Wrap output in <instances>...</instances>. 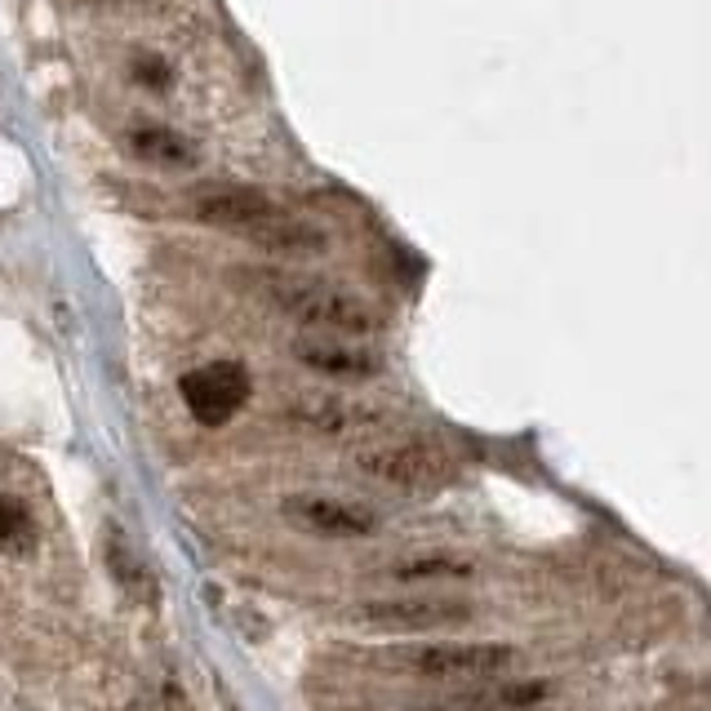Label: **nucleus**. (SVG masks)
<instances>
[{"instance_id":"f257e3e1","label":"nucleus","mask_w":711,"mask_h":711,"mask_svg":"<svg viewBox=\"0 0 711 711\" xmlns=\"http://www.w3.org/2000/svg\"><path fill=\"white\" fill-rule=\"evenodd\" d=\"M267 294L272 303L294 316L298 325H307L311 333H333V338H370L383 329L379 307H370L361 294H351L333 281H316V276H267Z\"/></svg>"},{"instance_id":"f03ea898","label":"nucleus","mask_w":711,"mask_h":711,"mask_svg":"<svg viewBox=\"0 0 711 711\" xmlns=\"http://www.w3.org/2000/svg\"><path fill=\"white\" fill-rule=\"evenodd\" d=\"M351 462L361 477L405 490V494H436L453 481V462L423 440H374V445H356Z\"/></svg>"},{"instance_id":"7ed1b4c3","label":"nucleus","mask_w":711,"mask_h":711,"mask_svg":"<svg viewBox=\"0 0 711 711\" xmlns=\"http://www.w3.org/2000/svg\"><path fill=\"white\" fill-rule=\"evenodd\" d=\"M516 658L512 645L490 641H436V645H401L387 654V663L427 676V680H485L507 671Z\"/></svg>"},{"instance_id":"20e7f679","label":"nucleus","mask_w":711,"mask_h":711,"mask_svg":"<svg viewBox=\"0 0 711 711\" xmlns=\"http://www.w3.org/2000/svg\"><path fill=\"white\" fill-rule=\"evenodd\" d=\"M183 401L192 409V418L200 427H222L241 414V405L250 401L254 383L245 374L241 361H214V365H200L192 374H183Z\"/></svg>"},{"instance_id":"39448f33","label":"nucleus","mask_w":711,"mask_h":711,"mask_svg":"<svg viewBox=\"0 0 711 711\" xmlns=\"http://www.w3.org/2000/svg\"><path fill=\"white\" fill-rule=\"evenodd\" d=\"M281 516L307 534L320 538H370L379 534V516L365 503H347L329 494H289L281 503Z\"/></svg>"},{"instance_id":"423d86ee","label":"nucleus","mask_w":711,"mask_h":711,"mask_svg":"<svg viewBox=\"0 0 711 711\" xmlns=\"http://www.w3.org/2000/svg\"><path fill=\"white\" fill-rule=\"evenodd\" d=\"M365 627L379 632H436V627H462L471 623V605L467 601H449V597H405V601H374L356 610Z\"/></svg>"},{"instance_id":"0eeeda50","label":"nucleus","mask_w":711,"mask_h":711,"mask_svg":"<svg viewBox=\"0 0 711 711\" xmlns=\"http://www.w3.org/2000/svg\"><path fill=\"white\" fill-rule=\"evenodd\" d=\"M294 356L307 370H316L325 379H342V383H365V379H374L383 370L379 351H365V347H356L347 338H333V333H298Z\"/></svg>"},{"instance_id":"6e6552de","label":"nucleus","mask_w":711,"mask_h":711,"mask_svg":"<svg viewBox=\"0 0 711 711\" xmlns=\"http://www.w3.org/2000/svg\"><path fill=\"white\" fill-rule=\"evenodd\" d=\"M192 214L205 222V227H222V231H241L250 236L254 227L272 222L281 214V205L254 187H209L192 200Z\"/></svg>"},{"instance_id":"1a4fd4ad","label":"nucleus","mask_w":711,"mask_h":711,"mask_svg":"<svg viewBox=\"0 0 711 711\" xmlns=\"http://www.w3.org/2000/svg\"><path fill=\"white\" fill-rule=\"evenodd\" d=\"M551 698V680H499L490 689H467L418 702L409 711H538Z\"/></svg>"},{"instance_id":"9d476101","label":"nucleus","mask_w":711,"mask_h":711,"mask_svg":"<svg viewBox=\"0 0 711 711\" xmlns=\"http://www.w3.org/2000/svg\"><path fill=\"white\" fill-rule=\"evenodd\" d=\"M289 418H298L316 431H329V436H365L387 423L383 409H370L361 401H342V396H298L289 405Z\"/></svg>"},{"instance_id":"9b49d317","label":"nucleus","mask_w":711,"mask_h":711,"mask_svg":"<svg viewBox=\"0 0 711 711\" xmlns=\"http://www.w3.org/2000/svg\"><path fill=\"white\" fill-rule=\"evenodd\" d=\"M125 147H130V156H139L143 165H156V169H192L196 165V147L178 130H165V125H134L125 134Z\"/></svg>"},{"instance_id":"f8f14e48","label":"nucleus","mask_w":711,"mask_h":711,"mask_svg":"<svg viewBox=\"0 0 711 711\" xmlns=\"http://www.w3.org/2000/svg\"><path fill=\"white\" fill-rule=\"evenodd\" d=\"M245 241H254V245H263L272 254H325L329 250V236L320 227H311V222H303V218H294L285 209L272 222L254 227Z\"/></svg>"},{"instance_id":"ddd939ff","label":"nucleus","mask_w":711,"mask_h":711,"mask_svg":"<svg viewBox=\"0 0 711 711\" xmlns=\"http://www.w3.org/2000/svg\"><path fill=\"white\" fill-rule=\"evenodd\" d=\"M471 573L477 569L467 560H453V556H409L387 569V578H396V582H462Z\"/></svg>"},{"instance_id":"4468645a","label":"nucleus","mask_w":711,"mask_h":711,"mask_svg":"<svg viewBox=\"0 0 711 711\" xmlns=\"http://www.w3.org/2000/svg\"><path fill=\"white\" fill-rule=\"evenodd\" d=\"M36 547V521L19 499H0V551L28 556Z\"/></svg>"},{"instance_id":"2eb2a0df","label":"nucleus","mask_w":711,"mask_h":711,"mask_svg":"<svg viewBox=\"0 0 711 711\" xmlns=\"http://www.w3.org/2000/svg\"><path fill=\"white\" fill-rule=\"evenodd\" d=\"M107 556H111L116 573H121V582H130V587H147V569H134V565H130V556H125L121 538H116V543H107Z\"/></svg>"},{"instance_id":"dca6fc26","label":"nucleus","mask_w":711,"mask_h":711,"mask_svg":"<svg viewBox=\"0 0 711 711\" xmlns=\"http://www.w3.org/2000/svg\"><path fill=\"white\" fill-rule=\"evenodd\" d=\"M63 6H76V10H111V14H121V10H156L161 0H63Z\"/></svg>"}]
</instances>
